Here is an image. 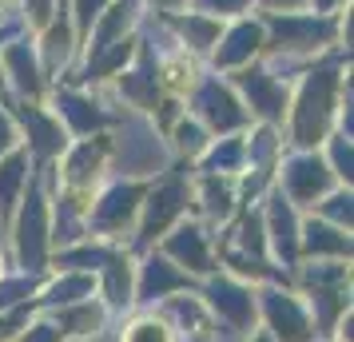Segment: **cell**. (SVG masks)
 <instances>
[{
    "label": "cell",
    "mask_w": 354,
    "mask_h": 342,
    "mask_svg": "<svg viewBox=\"0 0 354 342\" xmlns=\"http://www.w3.org/2000/svg\"><path fill=\"white\" fill-rule=\"evenodd\" d=\"M124 342H171V334H167L160 323H136Z\"/></svg>",
    "instance_id": "obj_1"
}]
</instances>
